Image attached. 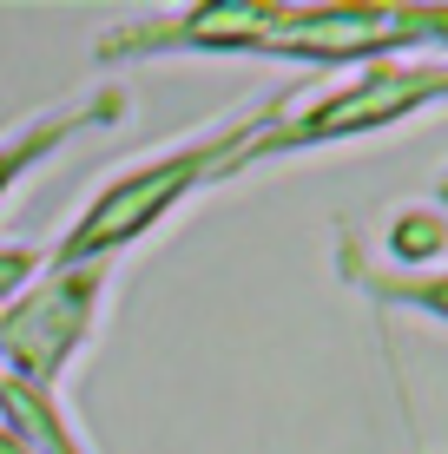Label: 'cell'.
I'll return each mask as SVG.
<instances>
[{
    "label": "cell",
    "instance_id": "1",
    "mask_svg": "<svg viewBox=\"0 0 448 454\" xmlns=\"http://www.w3.org/2000/svg\"><path fill=\"white\" fill-rule=\"evenodd\" d=\"M244 132H251V125H244ZM244 132H211V138H198V145H178V152H165V159L113 178L80 217H73V231L59 238L53 263H106L119 244L145 238L185 192H198L205 178L231 171V159L244 152Z\"/></svg>",
    "mask_w": 448,
    "mask_h": 454
},
{
    "label": "cell",
    "instance_id": "4",
    "mask_svg": "<svg viewBox=\"0 0 448 454\" xmlns=\"http://www.w3.org/2000/svg\"><path fill=\"white\" fill-rule=\"evenodd\" d=\"M34 270H40V257H34V250H20V244H0V296L27 290V284H34Z\"/></svg>",
    "mask_w": 448,
    "mask_h": 454
},
{
    "label": "cell",
    "instance_id": "2",
    "mask_svg": "<svg viewBox=\"0 0 448 454\" xmlns=\"http://www.w3.org/2000/svg\"><path fill=\"white\" fill-rule=\"evenodd\" d=\"M99 284H106V263H53L40 284H27L0 309V363H7V382L40 388V395L59 382V369L73 363V349L92 330Z\"/></svg>",
    "mask_w": 448,
    "mask_h": 454
},
{
    "label": "cell",
    "instance_id": "3",
    "mask_svg": "<svg viewBox=\"0 0 448 454\" xmlns=\"http://www.w3.org/2000/svg\"><path fill=\"white\" fill-rule=\"evenodd\" d=\"M119 113V92H99L92 106H67V113H53V119H40V125H27V132H13V138H0V198L13 192V184L34 171L46 152L59 145V138L73 132V125H86V119H113Z\"/></svg>",
    "mask_w": 448,
    "mask_h": 454
}]
</instances>
